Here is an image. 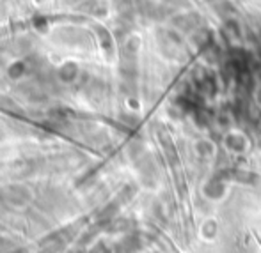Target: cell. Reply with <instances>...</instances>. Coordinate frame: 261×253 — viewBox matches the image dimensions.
Here are the masks:
<instances>
[{"label": "cell", "mask_w": 261, "mask_h": 253, "mask_svg": "<svg viewBox=\"0 0 261 253\" xmlns=\"http://www.w3.org/2000/svg\"><path fill=\"white\" fill-rule=\"evenodd\" d=\"M59 75L62 76V80L69 82V80H73L76 75H79V69L75 68V64H66V66H62V69H61Z\"/></svg>", "instance_id": "1"}]
</instances>
